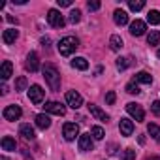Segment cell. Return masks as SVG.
<instances>
[{
	"mask_svg": "<svg viewBox=\"0 0 160 160\" xmlns=\"http://www.w3.org/2000/svg\"><path fill=\"white\" fill-rule=\"evenodd\" d=\"M43 108H45L47 113H53V115H58V117H62V115L66 113V108H64L60 102H47Z\"/></svg>",
	"mask_w": 160,
	"mask_h": 160,
	"instance_id": "30bf717a",
	"label": "cell"
},
{
	"mask_svg": "<svg viewBox=\"0 0 160 160\" xmlns=\"http://www.w3.org/2000/svg\"><path fill=\"white\" fill-rule=\"evenodd\" d=\"M77 47H79V42H77V38H73V36H66V38H62V40L58 42V53H60L62 57H70Z\"/></svg>",
	"mask_w": 160,
	"mask_h": 160,
	"instance_id": "7a4b0ae2",
	"label": "cell"
},
{
	"mask_svg": "<svg viewBox=\"0 0 160 160\" xmlns=\"http://www.w3.org/2000/svg\"><path fill=\"white\" fill-rule=\"evenodd\" d=\"M72 68H75V70H87V68H89V62H87V58H83V57H75V58L72 60Z\"/></svg>",
	"mask_w": 160,
	"mask_h": 160,
	"instance_id": "44dd1931",
	"label": "cell"
},
{
	"mask_svg": "<svg viewBox=\"0 0 160 160\" xmlns=\"http://www.w3.org/2000/svg\"><path fill=\"white\" fill-rule=\"evenodd\" d=\"M115 64H117V68H119V70H126L130 62H128V58H117V62H115Z\"/></svg>",
	"mask_w": 160,
	"mask_h": 160,
	"instance_id": "d6a6232c",
	"label": "cell"
},
{
	"mask_svg": "<svg viewBox=\"0 0 160 160\" xmlns=\"http://www.w3.org/2000/svg\"><path fill=\"white\" fill-rule=\"evenodd\" d=\"M27 85H28V83H27V77L21 75V77H17V81H15V91H25Z\"/></svg>",
	"mask_w": 160,
	"mask_h": 160,
	"instance_id": "f546056e",
	"label": "cell"
},
{
	"mask_svg": "<svg viewBox=\"0 0 160 160\" xmlns=\"http://www.w3.org/2000/svg\"><path fill=\"white\" fill-rule=\"evenodd\" d=\"M151 111H152L156 117H160V100H154V102H152V106H151Z\"/></svg>",
	"mask_w": 160,
	"mask_h": 160,
	"instance_id": "836d02e7",
	"label": "cell"
},
{
	"mask_svg": "<svg viewBox=\"0 0 160 160\" xmlns=\"http://www.w3.org/2000/svg\"><path fill=\"white\" fill-rule=\"evenodd\" d=\"M91 134H92V138H94V139H104V136H106V132H104V128H102V126H92Z\"/></svg>",
	"mask_w": 160,
	"mask_h": 160,
	"instance_id": "83f0119b",
	"label": "cell"
},
{
	"mask_svg": "<svg viewBox=\"0 0 160 160\" xmlns=\"http://www.w3.org/2000/svg\"><path fill=\"white\" fill-rule=\"evenodd\" d=\"M12 72H13V66L10 60H4L2 66H0V77H2V81H8L12 77Z\"/></svg>",
	"mask_w": 160,
	"mask_h": 160,
	"instance_id": "2e32d148",
	"label": "cell"
},
{
	"mask_svg": "<svg viewBox=\"0 0 160 160\" xmlns=\"http://www.w3.org/2000/svg\"><path fill=\"white\" fill-rule=\"evenodd\" d=\"M128 8H130L132 12H139V10L145 8V2H143V0H130V2H128Z\"/></svg>",
	"mask_w": 160,
	"mask_h": 160,
	"instance_id": "4316f807",
	"label": "cell"
},
{
	"mask_svg": "<svg viewBox=\"0 0 160 160\" xmlns=\"http://www.w3.org/2000/svg\"><path fill=\"white\" fill-rule=\"evenodd\" d=\"M42 72H43V77H45L49 89L55 91V92L60 91V73H58V70H57L53 64H45Z\"/></svg>",
	"mask_w": 160,
	"mask_h": 160,
	"instance_id": "6da1fadb",
	"label": "cell"
},
{
	"mask_svg": "<svg viewBox=\"0 0 160 160\" xmlns=\"http://www.w3.org/2000/svg\"><path fill=\"white\" fill-rule=\"evenodd\" d=\"M66 104L72 108V109H79L83 106V96L79 94L77 91H68L66 92Z\"/></svg>",
	"mask_w": 160,
	"mask_h": 160,
	"instance_id": "277c9868",
	"label": "cell"
},
{
	"mask_svg": "<svg viewBox=\"0 0 160 160\" xmlns=\"http://www.w3.org/2000/svg\"><path fill=\"white\" fill-rule=\"evenodd\" d=\"M19 134L27 139V141H32L34 138H36V134H34V128L30 126V124H21V128H19Z\"/></svg>",
	"mask_w": 160,
	"mask_h": 160,
	"instance_id": "d6986e66",
	"label": "cell"
},
{
	"mask_svg": "<svg viewBox=\"0 0 160 160\" xmlns=\"http://www.w3.org/2000/svg\"><path fill=\"white\" fill-rule=\"evenodd\" d=\"M28 98H30L32 104L40 106V104L43 102V98H45V91H43L40 85H32V87L28 89Z\"/></svg>",
	"mask_w": 160,
	"mask_h": 160,
	"instance_id": "5b68a950",
	"label": "cell"
},
{
	"mask_svg": "<svg viewBox=\"0 0 160 160\" xmlns=\"http://www.w3.org/2000/svg\"><path fill=\"white\" fill-rule=\"evenodd\" d=\"M21 115H23V111L19 106H6L2 111V117L6 121H17V119H21Z\"/></svg>",
	"mask_w": 160,
	"mask_h": 160,
	"instance_id": "ba28073f",
	"label": "cell"
},
{
	"mask_svg": "<svg viewBox=\"0 0 160 160\" xmlns=\"http://www.w3.org/2000/svg\"><path fill=\"white\" fill-rule=\"evenodd\" d=\"M136 81L143 83V85H151L152 83V75L149 72H139V73H136Z\"/></svg>",
	"mask_w": 160,
	"mask_h": 160,
	"instance_id": "ffe728a7",
	"label": "cell"
},
{
	"mask_svg": "<svg viewBox=\"0 0 160 160\" xmlns=\"http://www.w3.org/2000/svg\"><path fill=\"white\" fill-rule=\"evenodd\" d=\"M25 68H27L30 73L38 72V68H40V57H38V53L30 51V53L27 55V60H25Z\"/></svg>",
	"mask_w": 160,
	"mask_h": 160,
	"instance_id": "52a82bcc",
	"label": "cell"
},
{
	"mask_svg": "<svg viewBox=\"0 0 160 160\" xmlns=\"http://www.w3.org/2000/svg\"><path fill=\"white\" fill-rule=\"evenodd\" d=\"M77 143H79V151H83V152L91 151V149H92V134H91V132H89V134H81Z\"/></svg>",
	"mask_w": 160,
	"mask_h": 160,
	"instance_id": "8fae6325",
	"label": "cell"
},
{
	"mask_svg": "<svg viewBox=\"0 0 160 160\" xmlns=\"http://www.w3.org/2000/svg\"><path fill=\"white\" fill-rule=\"evenodd\" d=\"M115 149H117V145H113V143H111V145H109V151H108V152H109V154H115V152H117Z\"/></svg>",
	"mask_w": 160,
	"mask_h": 160,
	"instance_id": "74e56055",
	"label": "cell"
},
{
	"mask_svg": "<svg viewBox=\"0 0 160 160\" xmlns=\"http://www.w3.org/2000/svg\"><path fill=\"white\" fill-rule=\"evenodd\" d=\"M0 160H8V158H6V156H0Z\"/></svg>",
	"mask_w": 160,
	"mask_h": 160,
	"instance_id": "ab89813d",
	"label": "cell"
},
{
	"mask_svg": "<svg viewBox=\"0 0 160 160\" xmlns=\"http://www.w3.org/2000/svg\"><path fill=\"white\" fill-rule=\"evenodd\" d=\"M19 38V30H15V28H6L4 30V34H2V42L4 43H15V40Z\"/></svg>",
	"mask_w": 160,
	"mask_h": 160,
	"instance_id": "9a60e30c",
	"label": "cell"
},
{
	"mask_svg": "<svg viewBox=\"0 0 160 160\" xmlns=\"http://www.w3.org/2000/svg\"><path fill=\"white\" fill-rule=\"evenodd\" d=\"M87 8H89L91 12H98V10H100V2H98V0H92V2H91V0H89V4H87Z\"/></svg>",
	"mask_w": 160,
	"mask_h": 160,
	"instance_id": "e575fe53",
	"label": "cell"
},
{
	"mask_svg": "<svg viewBox=\"0 0 160 160\" xmlns=\"http://www.w3.org/2000/svg\"><path fill=\"white\" fill-rule=\"evenodd\" d=\"M136 158V151L134 149H126L124 152H122V158L121 160H134Z\"/></svg>",
	"mask_w": 160,
	"mask_h": 160,
	"instance_id": "1f68e13d",
	"label": "cell"
},
{
	"mask_svg": "<svg viewBox=\"0 0 160 160\" xmlns=\"http://www.w3.org/2000/svg\"><path fill=\"white\" fill-rule=\"evenodd\" d=\"M149 160H160V158H156V156H152V158H149Z\"/></svg>",
	"mask_w": 160,
	"mask_h": 160,
	"instance_id": "f35d334b",
	"label": "cell"
},
{
	"mask_svg": "<svg viewBox=\"0 0 160 160\" xmlns=\"http://www.w3.org/2000/svg\"><path fill=\"white\" fill-rule=\"evenodd\" d=\"M156 55H158V58H160V49H158V53H156Z\"/></svg>",
	"mask_w": 160,
	"mask_h": 160,
	"instance_id": "60d3db41",
	"label": "cell"
},
{
	"mask_svg": "<svg viewBox=\"0 0 160 160\" xmlns=\"http://www.w3.org/2000/svg\"><path fill=\"white\" fill-rule=\"evenodd\" d=\"M147 21H149L151 25H158V23H160V12H158V10H151V12L147 13Z\"/></svg>",
	"mask_w": 160,
	"mask_h": 160,
	"instance_id": "484cf974",
	"label": "cell"
},
{
	"mask_svg": "<svg viewBox=\"0 0 160 160\" xmlns=\"http://www.w3.org/2000/svg\"><path fill=\"white\" fill-rule=\"evenodd\" d=\"M126 92L128 94H139V87H138V81H132L126 85Z\"/></svg>",
	"mask_w": 160,
	"mask_h": 160,
	"instance_id": "4dcf8cb0",
	"label": "cell"
},
{
	"mask_svg": "<svg viewBox=\"0 0 160 160\" xmlns=\"http://www.w3.org/2000/svg\"><path fill=\"white\" fill-rule=\"evenodd\" d=\"M36 126H38L40 130H47V128L51 126V119H49V115H47V113H40V115L36 117Z\"/></svg>",
	"mask_w": 160,
	"mask_h": 160,
	"instance_id": "ac0fdd59",
	"label": "cell"
},
{
	"mask_svg": "<svg viewBox=\"0 0 160 160\" xmlns=\"http://www.w3.org/2000/svg\"><path fill=\"white\" fill-rule=\"evenodd\" d=\"M68 19H70V23H73V25L79 23V21H81V12H79V10H72Z\"/></svg>",
	"mask_w": 160,
	"mask_h": 160,
	"instance_id": "f1b7e54d",
	"label": "cell"
},
{
	"mask_svg": "<svg viewBox=\"0 0 160 160\" xmlns=\"http://www.w3.org/2000/svg\"><path fill=\"white\" fill-rule=\"evenodd\" d=\"M113 21H115V25L124 27V25L128 23V13H126L124 10H115V13H113Z\"/></svg>",
	"mask_w": 160,
	"mask_h": 160,
	"instance_id": "e0dca14e",
	"label": "cell"
},
{
	"mask_svg": "<svg viewBox=\"0 0 160 160\" xmlns=\"http://www.w3.org/2000/svg\"><path fill=\"white\" fill-rule=\"evenodd\" d=\"M119 130H121V136H132V132H134V122L130 121V119H121V122H119Z\"/></svg>",
	"mask_w": 160,
	"mask_h": 160,
	"instance_id": "5bb4252c",
	"label": "cell"
},
{
	"mask_svg": "<svg viewBox=\"0 0 160 160\" xmlns=\"http://www.w3.org/2000/svg\"><path fill=\"white\" fill-rule=\"evenodd\" d=\"M2 149H4V151H15V149H17L15 139L10 138V136H4V138H2Z\"/></svg>",
	"mask_w": 160,
	"mask_h": 160,
	"instance_id": "603a6c76",
	"label": "cell"
},
{
	"mask_svg": "<svg viewBox=\"0 0 160 160\" xmlns=\"http://www.w3.org/2000/svg\"><path fill=\"white\" fill-rule=\"evenodd\" d=\"M57 4L60 8H68V6H72V0H57Z\"/></svg>",
	"mask_w": 160,
	"mask_h": 160,
	"instance_id": "8d00e7d4",
	"label": "cell"
},
{
	"mask_svg": "<svg viewBox=\"0 0 160 160\" xmlns=\"http://www.w3.org/2000/svg\"><path fill=\"white\" fill-rule=\"evenodd\" d=\"M147 43L149 45H158L160 43V32L158 30H151L149 36H147Z\"/></svg>",
	"mask_w": 160,
	"mask_h": 160,
	"instance_id": "d4e9b609",
	"label": "cell"
},
{
	"mask_svg": "<svg viewBox=\"0 0 160 160\" xmlns=\"http://www.w3.org/2000/svg\"><path fill=\"white\" fill-rule=\"evenodd\" d=\"M89 111H91V115H92L96 121H102V122H108V121H109V115H108L104 109H100L98 106H94V104H89Z\"/></svg>",
	"mask_w": 160,
	"mask_h": 160,
	"instance_id": "7c38bea8",
	"label": "cell"
},
{
	"mask_svg": "<svg viewBox=\"0 0 160 160\" xmlns=\"http://www.w3.org/2000/svg\"><path fill=\"white\" fill-rule=\"evenodd\" d=\"M145 30H147V25H145L143 21H139V19H136V21L130 25V34H132V36H143Z\"/></svg>",
	"mask_w": 160,
	"mask_h": 160,
	"instance_id": "4fadbf2b",
	"label": "cell"
},
{
	"mask_svg": "<svg viewBox=\"0 0 160 160\" xmlns=\"http://www.w3.org/2000/svg\"><path fill=\"white\" fill-rule=\"evenodd\" d=\"M126 111H128V115H130L132 119H136V122H143V119H145V111H143V108H141L139 104L130 102V104L126 106Z\"/></svg>",
	"mask_w": 160,
	"mask_h": 160,
	"instance_id": "8992f818",
	"label": "cell"
},
{
	"mask_svg": "<svg viewBox=\"0 0 160 160\" xmlns=\"http://www.w3.org/2000/svg\"><path fill=\"white\" fill-rule=\"evenodd\" d=\"M47 23L51 25V27H55V28H62L64 27V15L58 12V10H49L47 12Z\"/></svg>",
	"mask_w": 160,
	"mask_h": 160,
	"instance_id": "3957f363",
	"label": "cell"
},
{
	"mask_svg": "<svg viewBox=\"0 0 160 160\" xmlns=\"http://www.w3.org/2000/svg\"><path fill=\"white\" fill-rule=\"evenodd\" d=\"M147 132H149V136H151L154 141H160V126H158V124H152V122H151V124L147 126Z\"/></svg>",
	"mask_w": 160,
	"mask_h": 160,
	"instance_id": "cb8c5ba5",
	"label": "cell"
},
{
	"mask_svg": "<svg viewBox=\"0 0 160 160\" xmlns=\"http://www.w3.org/2000/svg\"><path fill=\"white\" fill-rule=\"evenodd\" d=\"M62 134H64V139L66 141H73L79 136V126L75 122H66L64 128H62Z\"/></svg>",
	"mask_w": 160,
	"mask_h": 160,
	"instance_id": "9c48e42d",
	"label": "cell"
},
{
	"mask_svg": "<svg viewBox=\"0 0 160 160\" xmlns=\"http://www.w3.org/2000/svg\"><path fill=\"white\" fill-rule=\"evenodd\" d=\"M109 47H111L113 51H121V49H122V38H121L119 34H113V36L109 38Z\"/></svg>",
	"mask_w": 160,
	"mask_h": 160,
	"instance_id": "7402d4cb",
	"label": "cell"
},
{
	"mask_svg": "<svg viewBox=\"0 0 160 160\" xmlns=\"http://www.w3.org/2000/svg\"><path fill=\"white\" fill-rule=\"evenodd\" d=\"M115 100H117V96H115V92H113V91H109V92L106 94V102H108L109 106H113V104H115Z\"/></svg>",
	"mask_w": 160,
	"mask_h": 160,
	"instance_id": "d590c367",
	"label": "cell"
}]
</instances>
